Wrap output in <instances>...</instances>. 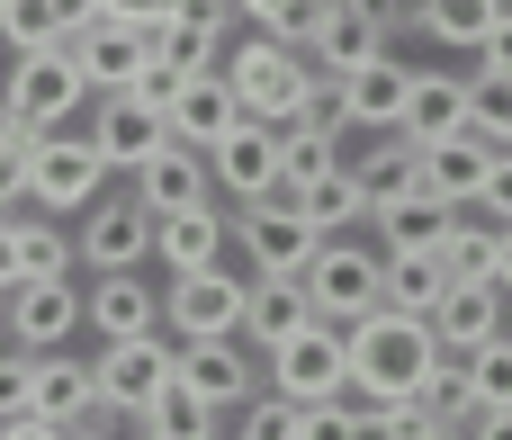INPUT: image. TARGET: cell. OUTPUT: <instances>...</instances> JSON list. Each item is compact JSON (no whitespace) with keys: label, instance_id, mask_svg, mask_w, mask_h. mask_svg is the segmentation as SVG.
<instances>
[{"label":"cell","instance_id":"obj_21","mask_svg":"<svg viewBox=\"0 0 512 440\" xmlns=\"http://www.w3.org/2000/svg\"><path fill=\"white\" fill-rule=\"evenodd\" d=\"M333 144H342V108H333V99H315L306 117H288V126H279V198H288V207H297V189H306V180H324V171H333Z\"/></svg>","mask_w":512,"mask_h":440},{"label":"cell","instance_id":"obj_26","mask_svg":"<svg viewBox=\"0 0 512 440\" xmlns=\"http://www.w3.org/2000/svg\"><path fill=\"white\" fill-rule=\"evenodd\" d=\"M414 144H441V135H459L468 126V81L459 72H414L405 81V117H396Z\"/></svg>","mask_w":512,"mask_h":440},{"label":"cell","instance_id":"obj_22","mask_svg":"<svg viewBox=\"0 0 512 440\" xmlns=\"http://www.w3.org/2000/svg\"><path fill=\"white\" fill-rule=\"evenodd\" d=\"M495 135H477V126H459V135H441V144H423V189L432 198H450V207H477V189H486V171H495Z\"/></svg>","mask_w":512,"mask_h":440},{"label":"cell","instance_id":"obj_25","mask_svg":"<svg viewBox=\"0 0 512 440\" xmlns=\"http://www.w3.org/2000/svg\"><path fill=\"white\" fill-rule=\"evenodd\" d=\"M234 126H243V99H234V81H225V72H189V81L171 90V135H180V144H198V153H207V144H216V135H234Z\"/></svg>","mask_w":512,"mask_h":440},{"label":"cell","instance_id":"obj_52","mask_svg":"<svg viewBox=\"0 0 512 440\" xmlns=\"http://www.w3.org/2000/svg\"><path fill=\"white\" fill-rule=\"evenodd\" d=\"M504 342H512V306H504Z\"/></svg>","mask_w":512,"mask_h":440},{"label":"cell","instance_id":"obj_9","mask_svg":"<svg viewBox=\"0 0 512 440\" xmlns=\"http://www.w3.org/2000/svg\"><path fill=\"white\" fill-rule=\"evenodd\" d=\"M171 378H180L198 405L234 414V405H252V396H261V351H252L243 333H198V342H180Z\"/></svg>","mask_w":512,"mask_h":440},{"label":"cell","instance_id":"obj_7","mask_svg":"<svg viewBox=\"0 0 512 440\" xmlns=\"http://www.w3.org/2000/svg\"><path fill=\"white\" fill-rule=\"evenodd\" d=\"M171 360H180V342H171V333H126V342H99V360H90V378H99V414L135 423V414L171 387Z\"/></svg>","mask_w":512,"mask_h":440},{"label":"cell","instance_id":"obj_1","mask_svg":"<svg viewBox=\"0 0 512 440\" xmlns=\"http://www.w3.org/2000/svg\"><path fill=\"white\" fill-rule=\"evenodd\" d=\"M342 342H351V396H396V405H414V387L450 360L441 333H432V315H405V306L360 315Z\"/></svg>","mask_w":512,"mask_h":440},{"label":"cell","instance_id":"obj_15","mask_svg":"<svg viewBox=\"0 0 512 440\" xmlns=\"http://www.w3.org/2000/svg\"><path fill=\"white\" fill-rule=\"evenodd\" d=\"M225 27H234V0H171L153 18V63L171 72H216L225 63Z\"/></svg>","mask_w":512,"mask_h":440},{"label":"cell","instance_id":"obj_13","mask_svg":"<svg viewBox=\"0 0 512 440\" xmlns=\"http://www.w3.org/2000/svg\"><path fill=\"white\" fill-rule=\"evenodd\" d=\"M90 144L108 153V171H135L153 144H171V108L153 90H99V117H90Z\"/></svg>","mask_w":512,"mask_h":440},{"label":"cell","instance_id":"obj_36","mask_svg":"<svg viewBox=\"0 0 512 440\" xmlns=\"http://www.w3.org/2000/svg\"><path fill=\"white\" fill-rule=\"evenodd\" d=\"M441 288H450L441 252H387V306H405V315H432V306H441Z\"/></svg>","mask_w":512,"mask_h":440},{"label":"cell","instance_id":"obj_20","mask_svg":"<svg viewBox=\"0 0 512 440\" xmlns=\"http://www.w3.org/2000/svg\"><path fill=\"white\" fill-rule=\"evenodd\" d=\"M405 81H414V63H396V54H369V63H351V72L333 81V108H342V126H360V135H387V126L405 117Z\"/></svg>","mask_w":512,"mask_h":440},{"label":"cell","instance_id":"obj_23","mask_svg":"<svg viewBox=\"0 0 512 440\" xmlns=\"http://www.w3.org/2000/svg\"><path fill=\"white\" fill-rule=\"evenodd\" d=\"M207 189H216V171H207V153H198V144H180V135H171V144H153V153L135 162V198H144L153 216L198 207Z\"/></svg>","mask_w":512,"mask_h":440},{"label":"cell","instance_id":"obj_41","mask_svg":"<svg viewBox=\"0 0 512 440\" xmlns=\"http://www.w3.org/2000/svg\"><path fill=\"white\" fill-rule=\"evenodd\" d=\"M468 387H477L486 414H512V342H486V351L468 360Z\"/></svg>","mask_w":512,"mask_h":440},{"label":"cell","instance_id":"obj_11","mask_svg":"<svg viewBox=\"0 0 512 440\" xmlns=\"http://www.w3.org/2000/svg\"><path fill=\"white\" fill-rule=\"evenodd\" d=\"M90 270H144L153 261V207L126 189V198H90L81 207V243H72Z\"/></svg>","mask_w":512,"mask_h":440},{"label":"cell","instance_id":"obj_42","mask_svg":"<svg viewBox=\"0 0 512 440\" xmlns=\"http://www.w3.org/2000/svg\"><path fill=\"white\" fill-rule=\"evenodd\" d=\"M297 414H306V405L270 387V396H252V405H243V432H234V440H297Z\"/></svg>","mask_w":512,"mask_h":440},{"label":"cell","instance_id":"obj_37","mask_svg":"<svg viewBox=\"0 0 512 440\" xmlns=\"http://www.w3.org/2000/svg\"><path fill=\"white\" fill-rule=\"evenodd\" d=\"M441 270H450V279H495V225H477V216L459 207L450 234H441Z\"/></svg>","mask_w":512,"mask_h":440},{"label":"cell","instance_id":"obj_18","mask_svg":"<svg viewBox=\"0 0 512 440\" xmlns=\"http://www.w3.org/2000/svg\"><path fill=\"white\" fill-rule=\"evenodd\" d=\"M306 54H315V72H324V81H342L351 63L387 54V9H378V0H324V18H315Z\"/></svg>","mask_w":512,"mask_h":440},{"label":"cell","instance_id":"obj_4","mask_svg":"<svg viewBox=\"0 0 512 440\" xmlns=\"http://www.w3.org/2000/svg\"><path fill=\"white\" fill-rule=\"evenodd\" d=\"M81 99H90V72L72 63V45H36V54H18L9 81H0V117L27 126V135H54Z\"/></svg>","mask_w":512,"mask_h":440},{"label":"cell","instance_id":"obj_50","mask_svg":"<svg viewBox=\"0 0 512 440\" xmlns=\"http://www.w3.org/2000/svg\"><path fill=\"white\" fill-rule=\"evenodd\" d=\"M9 279H18V234L0 225V288H9Z\"/></svg>","mask_w":512,"mask_h":440},{"label":"cell","instance_id":"obj_40","mask_svg":"<svg viewBox=\"0 0 512 440\" xmlns=\"http://www.w3.org/2000/svg\"><path fill=\"white\" fill-rule=\"evenodd\" d=\"M468 126L495 135V144H512V72H477L468 81Z\"/></svg>","mask_w":512,"mask_h":440},{"label":"cell","instance_id":"obj_12","mask_svg":"<svg viewBox=\"0 0 512 440\" xmlns=\"http://www.w3.org/2000/svg\"><path fill=\"white\" fill-rule=\"evenodd\" d=\"M72 45V63L90 72V90H135L144 72H153V27H126V18H90V27H72L63 36Z\"/></svg>","mask_w":512,"mask_h":440},{"label":"cell","instance_id":"obj_48","mask_svg":"<svg viewBox=\"0 0 512 440\" xmlns=\"http://www.w3.org/2000/svg\"><path fill=\"white\" fill-rule=\"evenodd\" d=\"M495 288L512 297V225H495Z\"/></svg>","mask_w":512,"mask_h":440},{"label":"cell","instance_id":"obj_29","mask_svg":"<svg viewBox=\"0 0 512 440\" xmlns=\"http://www.w3.org/2000/svg\"><path fill=\"white\" fill-rule=\"evenodd\" d=\"M450 198H432V189H405V198H387L369 225H378V243L387 252H441V234H450Z\"/></svg>","mask_w":512,"mask_h":440},{"label":"cell","instance_id":"obj_16","mask_svg":"<svg viewBox=\"0 0 512 440\" xmlns=\"http://www.w3.org/2000/svg\"><path fill=\"white\" fill-rule=\"evenodd\" d=\"M207 171H216V189L225 198H279V126H261V117H243L234 135H216L207 144Z\"/></svg>","mask_w":512,"mask_h":440},{"label":"cell","instance_id":"obj_31","mask_svg":"<svg viewBox=\"0 0 512 440\" xmlns=\"http://www.w3.org/2000/svg\"><path fill=\"white\" fill-rule=\"evenodd\" d=\"M36 414H45V423H90V414H99V378H90V360L36 351Z\"/></svg>","mask_w":512,"mask_h":440},{"label":"cell","instance_id":"obj_49","mask_svg":"<svg viewBox=\"0 0 512 440\" xmlns=\"http://www.w3.org/2000/svg\"><path fill=\"white\" fill-rule=\"evenodd\" d=\"M468 440H512V414H477V423H468Z\"/></svg>","mask_w":512,"mask_h":440},{"label":"cell","instance_id":"obj_47","mask_svg":"<svg viewBox=\"0 0 512 440\" xmlns=\"http://www.w3.org/2000/svg\"><path fill=\"white\" fill-rule=\"evenodd\" d=\"M0 440H63V423H45V414H18V423H0Z\"/></svg>","mask_w":512,"mask_h":440},{"label":"cell","instance_id":"obj_46","mask_svg":"<svg viewBox=\"0 0 512 440\" xmlns=\"http://www.w3.org/2000/svg\"><path fill=\"white\" fill-rule=\"evenodd\" d=\"M99 9H108V18H126V27H153L171 0H99Z\"/></svg>","mask_w":512,"mask_h":440},{"label":"cell","instance_id":"obj_5","mask_svg":"<svg viewBox=\"0 0 512 440\" xmlns=\"http://www.w3.org/2000/svg\"><path fill=\"white\" fill-rule=\"evenodd\" d=\"M261 369H270V387L279 396H297V405H324V396H351V342H342V324H297L288 342H270L261 351Z\"/></svg>","mask_w":512,"mask_h":440},{"label":"cell","instance_id":"obj_38","mask_svg":"<svg viewBox=\"0 0 512 440\" xmlns=\"http://www.w3.org/2000/svg\"><path fill=\"white\" fill-rule=\"evenodd\" d=\"M234 18H252V27L279 36V45H306L315 18H324V0H234Z\"/></svg>","mask_w":512,"mask_h":440},{"label":"cell","instance_id":"obj_14","mask_svg":"<svg viewBox=\"0 0 512 440\" xmlns=\"http://www.w3.org/2000/svg\"><path fill=\"white\" fill-rule=\"evenodd\" d=\"M234 234H243V261H252V270H270V279H297V270L315 261V243H324L288 198H252V207L234 216Z\"/></svg>","mask_w":512,"mask_h":440},{"label":"cell","instance_id":"obj_43","mask_svg":"<svg viewBox=\"0 0 512 440\" xmlns=\"http://www.w3.org/2000/svg\"><path fill=\"white\" fill-rule=\"evenodd\" d=\"M36 414V351H0V423Z\"/></svg>","mask_w":512,"mask_h":440},{"label":"cell","instance_id":"obj_19","mask_svg":"<svg viewBox=\"0 0 512 440\" xmlns=\"http://www.w3.org/2000/svg\"><path fill=\"white\" fill-rule=\"evenodd\" d=\"M504 288L495 279H450L441 288V306H432V333H441V351L450 360H477L486 342H504Z\"/></svg>","mask_w":512,"mask_h":440},{"label":"cell","instance_id":"obj_51","mask_svg":"<svg viewBox=\"0 0 512 440\" xmlns=\"http://www.w3.org/2000/svg\"><path fill=\"white\" fill-rule=\"evenodd\" d=\"M423 440H468V432H423Z\"/></svg>","mask_w":512,"mask_h":440},{"label":"cell","instance_id":"obj_45","mask_svg":"<svg viewBox=\"0 0 512 440\" xmlns=\"http://www.w3.org/2000/svg\"><path fill=\"white\" fill-rule=\"evenodd\" d=\"M477 72H512V0L495 9V27L477 36Z\"/></svg>","mask_w":512,"mask_h":440},{"label":"cell","instance_id":"obj_2","mask_svg":"<svg viewBox=\"0 0 512 440\" xmlns=\"http://www.w3.org/2000/svg\"><path fill=\"white\" fill-rule=\"evenodd\" d=\"M225 81H234V99H243V117H261V126H288V117H306L315 99H333V81L315 72V54L306 45H279V36H243V45H225V63H216Z\"/></svg>","mask_w":512,"mask_h":440},{"label":"cell","instance_id":"obj_53","mask_svg":"<svg viewBox=\"0 0 512 440\" xmlns=\"http://www.w3.org/2000/svg\"><path fill=\"white\" fill-rule=\"evenodd\" d=\"M108 440H144V432H108Z\"/></svg>","mask_w":512,"mask_h":440},{"label":"cell","instance_id":"obj_28","mask_svg":"<svg viewBox=\"0 0 512 440\" xmlns=\"http://www.w3.org/2000/svg\"><path fill=\"white\" fill-rule=\"evenodd\" d=\"M351 180L369 189V216H378L387 198H405V189H423V144H414L405 126H387V135H378V144H369V153L351 162Z\"/></svg>","mask_w":512,"mask_h":440},{"label":"cell","instance_id":"obj_32","mask_svg":"<svg viewBox=\"0 0 512 440\" xmlns=\"http://www.w3.org/2000/svg\"><path fill=\"white\" fill-rule=\"evenodd\" d=\"M297 216H306L315 234H351V225H369V189L351 180V162H333L324 180L297 189Z\"/></svg>","mask_w":512,"mask_h":440},{"label":"cell","instance_id":"obj_27","mask_svg":"<svg viewBox=\"0 0 512 440\" xmlns=\"http://www.w3.org/2000/svg\"><path fill=\"white\" fill-rule=\"evenodd\" d=\"M297 324H315L306 279H270V270H252V297H243V342H252V351H270V342H288Z\"/></svg>","mask_w":512,"mask_h":440},{"label":"cell","instance_id":"obj_17","mask_svg":"<svg viewBox=\"0 0 512 440\" xmlns=\"http://www.w3.org/2000/svg\"><path fill=\"white\" fill-rule=\"evenodd\" d=\"M81 324H90L99 342L162 333V288H144V270H90V288H81Z\"/></svg>","mask_w":512,"mask_h":440},{"label":"cell","instance_id":"obj_24","mask_svg":"<svg viewBox=\"0 0 512 440\" xmlns=\"http://www.w3.org/2000/svg\"><path fill=\"white\" fill-rule=\"evenodd\" d=\"M225 234H234V216H216V198L171 207V216H153V261L162 270H207V261H225Z\"/></svg>","mask_w":512,"mask_h":440},{"label":"cell","instance_id":"obj_33","mask_svg":"<svg viewBox=\"0 0 512 440\" xmlns=\"http://www.w3.org/2000/svg\"><path fill=\"white\" fill-rule=\"evenodd\" d=\"M414 414H423V432H468L486 405H477V387H468V360H441L423 387H414Z\"/></svg>","mask_w":512,"mask_h":440},{"label":"cell","instance_id":"obj_35","mask_svg":"<svg viewBox=\"0 0 512 440\" xmlns=\"http://www.w3.org/2000/svg\"><path fill=\"white\" fill-rule=\"evenodd\" d=\"M495 9H504V0H414V27H423L432 45H459V54H477V36L495 27Z\"/></svg>","mask_w":512,"mask_h":440},{"label":"cell","instance_id":"obj_34","mask_svg":"<svg viewBox=\"0 0 512 440\" xmlns=\"http://www.w3.org/2000/svg\"><path fill=\"white\" fill-rule=\"evenodd\" d=\"M135 432H144V440H216V405H198V396L171 378V387L135 414Z\"/></svg>","mask_w":512,"mask_h":440},{"label":"cell","instance_id":"obj_8","mask_svg":"<svg viewBox=\"0 0 512 440\" xmlns=\"http://www.w3.org/2000/svg\"><path fill=\"white\" fill-rule=\"evenodd\" d=\"M243 297H252V279H234L225 261H207V270H171V288H162V333H171V342L243 333Z\"/></svg>","mask_w":512,"mask_h":440},{"label":"cell","instance_id":"obj_54","mask_svg":"<svg viewBox=\"0 0 512 440\" xmlns=\"http://www.w3.org/2000/svg\"><path fill=\"white\" fill-rule=\"evenodd\" d=\"M216 440H225V432H216Z\"/></svg>","mask_w":512,"mask_h":440},{"label":"cell","instance_id":"obj_39","mask_svg":"<svg viewBox=\"0 0 512 440\" xmlns=\"http://www.w3.org/2000/svg\"><path fill=\"white\" fill-rule=\"evenodd\" d=\"M351 440H423V414L396 396H360L351 405Z\"/></svg>","mask_w":512,"mask_h":440},{"label":"cell","instance_id":"obj_10","mask_svg":"<svg viewBox=\"0 0 512 440\" xmlns=\"http://www.w3.org/2000/svg\"><path fill=\"white\" fill-rule=\"evenodd\" d=\"M0 324H9L18 351H63V342L81 333V288H72V270H63V279H9V288H0Z\"/></svg>","mask_w":512,"mask_h":440},{"label":"cell","instance_id":"obj_44","mask_svg":"<svg viewBox=\"0 0 512 440\" xmlns=\"http://www.w3.org/2000/svg\"><path fill=\"white\" fill-rule=\"evenodd\" d=\"M477 216H495V225H512V144L495 153V171H486V189H477Z\"/></svg>","mask_w":512,"mask_h":440},{"label":"cell","instance_id":"obj_3","mask_svg":"<svg viewBox=\"0 0 512 440\" xmlns=\"http://www.w3.org/2000/svg\"><path fill=\"white\" fill-rule=\"evenodd\" d=\"M306 279V306L324 315V324H360V315H378L387 306V252H369V243H342V234H324L315 243V261L297 270Z\"/></svg>","mask_w":512,"mask_h":440},{"label":"cell","instance_id":"obj_6","mask_svg":"<svg viewBox=\"0 0 512 440\" xmlns=\"http://www.w3.org/2000/svg\"><path fill=\"white\" fill-rule=\"evenodd\" d=\"M99 189H108V153H99L90 135H63V126H54V135L27 144V198H36L45 216H81Z\"/></svg>","mask_w":512,"mask_h":440},{"label":"cell","instance_id":"obj_30","mask_svg":"<svg viewBox=\"0 0 512 440\" xmlns=\"http://www.w3.org/2000/svg\"><path fill=\"white\" fill-rule=\"evenodd\" d=\"M99 0H0V36L9 54H36V45H63L72 27H90Z\"/></svg>","mask_w":512,"mask_h":440}]
</instances>
